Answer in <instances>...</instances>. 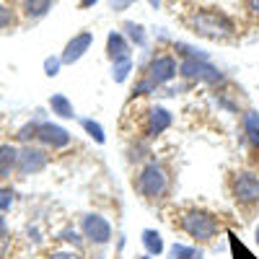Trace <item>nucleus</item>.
Listing matches in <instances>:
<instances>
[{
	"label": "nucleus",
	"mask_w": 259,
	"mask_h": 259,
	"mask_svg": "<svg viewBox=\"0 0 259 259\" xmlns=\"http://www.w3.org/2000/svg\"><path fill=\"white\" fill-rule=\"evenodd\" d=\"M133 68H135L133 60L114 62V65H112V80H114V83H124V80L130 78V73H133Z\"/></svg>",
	"instance_id": "4be33fe9"
},
{
	"label": "nucleus",
	"mask_w": 259,
	"mask_h": 259,
	"mask_svg": "<svg viewBox=\"0 0 259 259\" xmlns=\"http://www.w3.org/2000/svg\"><path fill=\"white\" fill-rule=\"evenodd\" d=\"M166 187H168V177H166L163 166L156 163V161L145 163V166L140 168L138 179H135V189L143 194L145 200H158L161 194L166 192Z\"/></svg>",
	"instance_id": "20e7f679"
},
{
	"label": "nucleus",
	"mask_w": 259,
	"mask_h": 259,
	"mask_svg": "<svg viewBox=\"0 0 259 259\" xmlns=\"http://www.w3.org/2000/svg\"><path fill=\"white\" fill-rule=\"evenodd\" d=\"M47 259H80V254L75 249H55L47 254Z\"/></svg>",
	"instance_id": "a878e982"
},
{
	"label": "nucleus",
	"mask_w": 259,
	"mask_h": 259,
	"mask_svg": "<svg viewBox=\"0 0 259 259\" xmlns=\"http://www.w3.org/2000/svg\"><path fill=\"white\" fill-rule=\"evenodd\" d=\"M138 259H156V256H148V254H143V256H138Z\"/></svg>",
	"instance_id": "f704fd0d"
},
{
	"label": "nucleus",
	"mask_w": 259,
	"mask_h": 259,
	"mask_svg": "<svg viewBox=\"0 0 259 259\" xmlns=\"http://www.w3.org/2000/svg\"><path fill=\"white\" fill-rule=\"evenodd\" d=\"M179 73V62L174 55H156L150 57V62L145 65V70L138 80V85L133 89V96H148V94H156V89L171 83Z\"/></svg>",
	"instance_id": "f03ea898"
},
{
	"label": "nucleus",
	"mask_w": 259,
	"mask_h": 259,
	"mask_svg": "<svg viewBox=\"0 0 259 259\" xmlns=\"http://www.w3.org/2000/svg\"><path fill=\"white\" fill-rule=\"evenodd\" d=\"M83 241H89L94 246H106L112 241V223L104 218L99 212H85L80 218V226H78Z\"/></svg>",
	"instance_id": "423d86ee"
},
{
	"label": "nucleus",
	"mask_w": 259,
	"mask_h": 259,
	"mask_svg": "<svg viewBox=\"0 0 259 259\" xmlns=\"http://www.w3.org/2000/svg\"><path fill=\"white\" fill-rule=\"evenodd\" d=\"M55 0H21V16L26 21H39L50 13Z\"/></svg>",
	"instance_id": "4468645a"
},
{
	"label": "nucleus",
	"mask_w": 259,
	"mask_h": 259,
	"mask_svg": "<svg viewBox=\"0 0 259 259\" xmlns=\"http://www.w3.org/2000/svg\"><path fill=\"white\" fill-rule=\"evenodd\" d=\"M168 259H205V251L189 244H171Z\"/></svg>",
	"instance_id": "aec40b11"
},
{
	"label": "nucleus",
	"mask_w": 259,
	"mask_h": 259,
	"mask_svg": "<svg viewBox=\"0 0 259 259\" xmlns=\"http://www.w3.org/2000/svg\"><path fill=\"white\" fill-rule=\"evenodd\" d=\"M57 241L68 244V246H73V249H80V246H83V236H80V231H78V228L65 226V228H60V231H57Z\"/></svg>",
	"instance_id": "412c9836"
},
{
	"label": "nucleus",
	"mask_w": 259,
	"mask_h": 259,
	"mask_svg": "<svg viewBox=\"0 0 259 259\" xmlns=\"http://www.w3.org/2000/svg\"><path fill=\"white\" fill-rule=\"evenodd\" d=\"M140 241H143L148 256H158V254H163V249H166L163 236H161L156 228H145V231L140 233Z\"/></svg>",
	"instance_id": "f3484780"
},
{
	"label": "nucleus",
	"mask_w": 259,
	"mask_h": 259,
	"mask_svg": "<svg viewBox=\"0 0 259 259\" xmlns=\"http://www.w3.org/2000/svg\"><path fill=\"white\" fill-rule=\"evenodd\" d=\"M13 200H16V194H13V189H11V187H0V212H6V210H11Z\"/></svg>",
	"instance_id": "393cba45"
},
{
	"label": "nucleus",
	"mask_w": 259,
	"mask_h": 259,
	"mask_svg": "<svg viewBox=\"0 0 259 259\" xmlns=\"http://www.w3.org/2000/svg\"><path fill=\"white\" fill-rule=\"evenodd\" d=\"M99 0H80V8H94Z\"/></svg>",
	"instance_id": "2f4dec72"
},
{
	"label": "nucleus",
	"mask_w": 259,
	"mask_h": 259,
	"mask_svg": "<svg viewBox=\"0 0 259 259\" xmlns=\"http://www.w3.org/2000/svg\"><path fill=\"white\" fill-rule=\"evenodd\" d=\"M254 241H256V246H259V223H256V231H254Z\"/></svg>",
	"instance_id": "72a5a7b5"
},
{
	"label": "nucleus",
	"mask_w": 259,
	"mask_h": 259,
	"mask_svg": "<svg viewBox=\"0 0 259 259\" xmlns=\"http://www.w3.org/2000/svg\"><path fill=\"white\" fill-rule=\"evenodd\" d=\"M36 124H39V119L26 122V124L16 133V140H18V143H24V145H26V143H31V140H34V135H36Z\"/></svg>",
	"instance_id": "b1692460"
},
{
	"label": "nucleus",
	"mask_w": 259,
	"mask_h": 259,
	"mask_svg": "<svg viewBox=\"0 0 259 259\" xmlns=\"http://www.w3.org/2000/svg\"><path fill=\"white\" fill-rule=\"evenodd\" d=\"M50 109H52V114L60 117V119H78L73 101L65 96V94H52V96H50Z\"/></svg>",
	"instance_id": "2eb2a0df"
},
{
	"label": "nucleus",
	"mask_w": 259,
	"mask_h": 259,
	"mask_svg": "<svg viewBox=\"0 0 259 259\" xmlns=\"http://www.w3.org/2000/svg\"><path fill=\"white\" fill-rule=\"evenodd\" d=\"M241 122H244V135H246L249 148L254 150V153H259V112L249 109Z\"/></svg>",
	"instance_id": "dca6fc26"
},
{
	"label": "nucleus",
	"mask_w": 259,
	"mask_h": 259,
	"mask_svg": "<svg viewBox=\"0 0 259 259\" xmlns=\"http://www.w3.org/2000/svg\"><path fill=\"white\" fill-rule=\"evenodd\" d=\"M148 3H150V8H161L163 0H148Z\"/></svg>",
	"instance_id": "473e14b6"
},
{
	"label": "nucleus",
	"mask_w": 259,
	"mask_h": 259,
	"mask_svg": "<svg viewBox=\"0 0 259 259\" xmlns=\"http://www.w3.org/2000/svg\"><path fill=\"white\" fill-rule=\"evenodd\" d=\"M78 122H80V127H83V133L89 135L96 145H104V143H106V133H104L101 122H96V119H91V117H80Z\"/></svg>",
	"instance_id": "6ab92c4d"
},
{
	"label": "nucleus",
	"mask_w": 259,
	"mask_h": 259,
	"mask_svg": "<svg viewBox=\"0 0 259 259\" xmlns=\"http://www.w3.org/2000/svg\"><path fill=\"white\" fill-rule=\"evenodd\" d=\"M16 158H18V145L0 143V182L8 179L16 171Z\"/></svg>",
	"instance_id": "ddd939ff"
},
{
	"label": "nucleus",
	"mask_w": 259,
	"mask_h": 259,
	"mask_svg": "<svg viewBox=\"0 0 259 259\" xmlns=\"http://www.w3.org/2000/svg\"><path fill=\"white\" fill-rule=\"evenodd\" d=\"M16 26V11L11 3L0 0V29H13Z\"/></svg>",
	"instance_id": "5701e85b"
},
{
	"label": "nucleus",
	"mask_w": 259,
	"mask_h": 259,
	"mask_svg": "<svg viewBox=\"0 0 259 259\" xmlns=\"http://www.w3.org/2000/svg\"><path fill=\"white\" fill-rule=\"evenodd\" d=\"M50 163V156H47V150L45 148H39V145H21L18 148V158H16V174L21 177H34V174H41V171L47 168Z\"/></svg>",
	"instance_id": "0eeeda50"
},
{
	"label": "nucleus",
	"mask_w": 259,
	"mask_h": 259,
	"mask_svg": "<svg viewBox=\"0 0 259 259\" xmlns=\"http://www.w3.org/2000/svg\"><path fill=\"white\" fill-rule=\"evenodd\" d=\"M179 75H184L192 83H207V85L223 83V73L215 68L210 60H182L179 62Z\"/></svg>",
	"instance_id": "6e6552de"
},
{
	"label": "nucleus",
	"mask_w": 259,
	"mask_h": 259,
	"mask_svg": "<svg viewBox=\"0 0 259 259\" xmlns=\"http://www.w3.org/2000/svg\"><path fill=\"white\" fill-rule=\"evenodd\" d=\"M135 0H109V8L114 11V13H122V11H127L130 6H133Z\"/></svg>",
	"instance_id": "cd10ccee"
},
{
	"label": "nucleus",
	"mask_w": 259,
	"mask_h": 259,
	"mask_svg": "<svg viewBox=\"0 0 259 259\" xmlns=\"http://www.w3.org/2000/svg\"><path fill=\"white\" fill-rule=\"evenodd\" d=\"M231 194L236 205L241 207H254L259 205V174L254 171H236L233 179H231Z\"/></svg>",
	"instance_id": "39448f33"
},
{
	"label": "nucleus",
	"mask_w": 259,
	"mask_h": 259,
	"mask_svg": "<svg viewBox=\"0 0 259 259\" xmlns=\"http://www.w3.org/2000/svg\"><path fill=\"white\" fill-rule=\"evenodd\" d=\"M34 140H36L39 145L50 148V150H62V148H68V145L73 143V135H70L68 130L62 127V124H57V122H47V119H39Z\"/></svg>",
	"instance_id": "1a4fd4ad"
},
{
	"label": "nucleus",
	"mask_w": 259,
	"mask_h": 259,
	"mask_svg": "<svg viewBox=\"0 0 259 259\" xmlns=\"http://www.w3.org/2000/svg\"><path fill=\"white\" fill-rule=\"evenodd\" d=\"M60 68H62L60 57H47V60H45V73H47L50 78H55V75L60 73Z\"/></svg>",
	"instance_id": "bb28decb"
},
{
	"label": "nucleus",
	"mask_w": 259,
	"mask_h": 259,
	"mask_svg": "<svg viewBox=\"0 0 259 259\" xmlns=\"http://www.w3.org/2000/svg\"><path fill=\"white\" fill-rule=\"evenodd\" d=\"M94 45V34L91 31H80V34H75L68 45H65V50H62V55H60V62L62 65H73V62H78L85 52H89V47Z\"/></svg>",
	"instance_id": "9d476101"
},
{
	"label": "nucleus",
	"mask_w": 259,
	"mask_h": 259,
	"mask_svg": "<svg viewBox=\"0 0 259 259\" xmlns=\"http://www.w3.org/2000/svg\"><path fill=\"white\" fill-rule=\"evenodd\" d=\"M187 26L205 39L212 41H231L239 36V24L221 8H194L187 16Z\"/></svg>",
	"instance_id": "f257e3e1"
},
{
	"label": "nucleus",
	"mask_w": 259,
	"mask_h": 259,
	"mask_svg": "<svg viewBox=\"0 0 259 259\" xmlns=\"http://www.w3.org/2000/svg\"><path fill=\"white\" fill-rule=\"evenodd\" d=\"M106 57L114 62H122V60H133V47H130V41L124 39L122 31H109L106 36Z\"/></svg>",
	"instance_id": "f8f14e48"
},
{
	"label": "nucleus",
	"mask_w": 259,
	"mask_h": 259,
	"mask_svg": "<svg viewBox=\"0 0 259 259\" xmlns=\"http://www.w3.org/2000/svg\"><path fill=\"white\" fill-rule=\"evenodd\" d=\"M244 6L251 16H259V0H244Z\"/></svg>",
	"instance_id": "c85d7f7f"
},
{
	"label": "nucleus",
	"mask_w": 259,
	"mask_h": 259,
	"mask_svg": "<svg viewBox=\"0 0 259 259\" xmlns=\"http://www.w3.org/2000/svg\"><path fill=\"white\" fill-rule=\"evenodd\" d=\"M3 236H8V221L3 218V212H0V239H3Z\"/></svg>",
	"instance_id": "7c9ffc66"
},
{
	"label": "nucleus",
	"mask_w": 259,
	"mask_h": 259,
	"mask_svg": "<svg viewBox=\"0 0 259 259\" xmlns=\"http://www.w3.org/2000/svg\"><path fill=\"white\" fill-rule=\"evenodd\" d=\"M122 31H124V39L133 41L135 47H148V34H145L143 24H135V21H124V24H122Z\"/></svg>",
	"instance_id": "a211bd4d"
},
{
	"label": "nucleus",
	"mask_w": 259,
	"mask_h": 259,
	"mask_svg": "<svg viewBox=\"0 0 259 259\" xmlns=\"http://www.w3.org/2000/svg\"><path fill=\"white\" fill-rule=\"evenodd\" d=\"M171 122H174V117H171V112L166 109V106H150V109L145 112V135L156 138V135L166 133V130L171 127Z\"/></svg>",
	"instance_id": "9b49d317"
},
{
	"label": "nucleus",
	"mask_w": 259,
	"mask_h": 259,
	"mask_svg": "<svg viewBox=\"0 0 259 259\" xmlns=\"http://www.w3.org/2000/svg\"><path fill=\"white\" fill-rule=\"evenodd\" d=\"M8 246H11V241L6 239V236H3V239H0V259H6V254H8Z\"/></svg>",
	"instance_id": "c756f323"
},
{
	"label": "nucleus",
	"mask_w": 259,
	"mask_h": 259,
	"mask_svg": "<svg viewBox=\"0 0 259 259\" xmlns=\"http://www.w3.org/2000/svg\"><path fill=\"white\" fill-rule=\"evenodd\" d=\"M179 228L194 241H212L221 233V221L205 210H187L179 218Z\"/></svg>",
	"instance_id": "7ed1b4c3"
}]
</instances>
